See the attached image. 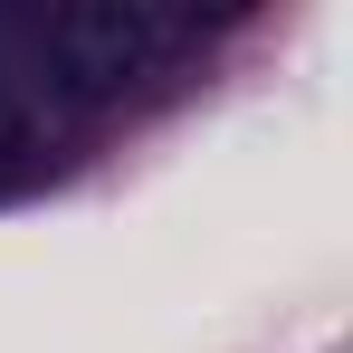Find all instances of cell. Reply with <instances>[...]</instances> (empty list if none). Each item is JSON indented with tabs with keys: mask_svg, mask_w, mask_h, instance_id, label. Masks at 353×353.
I'll return each instance as SVG.
<instances>
[{
	"mask_svg": "<svg viewBox=\"0 0 353 353\" xmlns=\"http://www.w3.org/2000/svg\"><path fill=\"white\" fill-rule=\"evenodd\" d=\"M29 163H39V134H29V105L0 86V191H19L29 181Z\"/></svg>",
	"mask_w": 353,
	"mask_h": 353,
	"instance_id": "obj_2",
	"label": "cell"
},
{
	"mask_svg": "<svg viewBox=\"0 0 353 353\" xmlns=\"http://www.w3.org/2000/svg\"><path fill=\"white\" fill-rule=\"evenodd\" d=\"M19 39H29L39 86H48L58 105H86V96H115L134 77H153V67L191 39V19L153 10V0H58V10H39Z\"/></svg>",
	"mask_w": 353,
	"mask_h": 353,
	"instance_id": "obj_1",
	"label": "cell"
}]
</instances>
